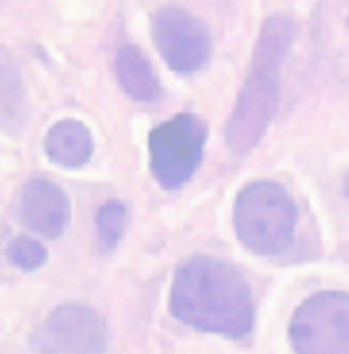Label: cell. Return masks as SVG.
I'll return each mask as SVG.
<instances>
[{"mask_svg": "<svg viewBox=\"0 0 349 354\" xmlns=\"http://www.w3.org/2000/svg\"><path fill=\"white\" fill-rule=\"evenodd\" d=\"M314 43L325 68L349 86V0H318Z\"/></svg>", "mask_w": 349, "mask_h": 354, "instance_id": "9", "label": "cell"}, {"mask_svg": "<svg viewBox=\"0 0 349 354\" xmlns=\"http://www.w3.org/2000/svg\"><path fill=\"white\" fill-rule=\"evenodd\" d=\"M70 200L66 191L50 180H32L18 195V218L43 238H59L70 225Z\"/></svg>", "mask_w": 349, "mask_h": 354, "instance_id": "8", "label": "cell"}, {"mask_svg": "<svg viewBox=\"0 0 349 354\" xmlns=\"http://www.w3.org/2000/svg\"><path fill=\"white\" fill-rule=\"evenodd\" d=\"M293 43L289 16L266 18L255 43L251 68L226 121V146L246 155L260 144L280 104V72Z\"/></svg>", "mask_w": 349, "mask_h": 354, "instance_id": "2", "label": "cell"}, {"mask_svg": "<svg viewBox=\"0 0 349 354\" xmlns=\"http://www.w3.org/2000/svg\"><path fill=\"white\" fill-rule=\"evenodd\" d=\"M114 74L128 97L152 104L161 97V83L150 61L137 45H121L114 54Z\"/></svg>", "mask_w": 349, "mask_h": 354, "instance_id": "10", "label": "cell"}, {"mask_svg": "<svg viewBox=\"0 0 349 354\" xmlns=\"http://www.w3.org/2000/svg\"><path fill=\"white\" fill-rule=\"evenodd\" d=\"M206 144V124L190 113L163 121L148 135L150 171L159 186L181 189L201 162Z\"/></svg>", "mask_w": 349, "mask_h": 354, "instance_id": "4", "label": "cell"}, {"mask_svg": "<svg viewBox=\"0 0 349 354\" xmlns=\"http://www.w3.org/2000/svg\"><path fill=\"white\" fill-rule=\"evenodd\" d=\"M170 310L190 328L242 339L253 328V301L246 281L215 258H190L174 276Z\"/></svg>", "mask_w": 349, "mask_h": 354, "instance_id": "1", "label": "cell"}, {"mask_svg": "<svg viewBox=\"0 0 349 354\" xmlns=\"http://www.w3.org/2000/svg\"><path fill=\"white\" fill-rule=\"evenodd\" d=\"M128 211L119 200H110L97 211V234L103 247L114 249L126 234Z\"/></svg>", "mask_w": 349, "mask_h": 354, "instance_id": "13", "label": "cell"}, {"mask_svg": "<svg viewBox=\"0 0 349 354\" xmlns=\"http://www.w3.org/2000/svg\"><path fill=\"white\" fill-rule=\"evenodd\" d=\"M94 151V142L86 124L77 119L57 121L45 135V153L50 162L61 169H81L86 166Z\"/></svg>", "mask_w": 349, "mask_h": 354, "instance_id": "11", "label": "cell"}, {"mask_svg": "<svg viewBox=\"0 0 349 354\" xmlns=\"http://www.w3.org/2000/svg\"><path fill=\"white\" fill-rule=\"evenodd\" d=\"M30 108L21 70L14 57L0 48V133L18 137L27 126Z\"/></svg>", "mask_w": 349, "mask_h": 354, "instance_id": "12", "label": "cell"}, {"mask_svg": "<svg viewBox=\"0 0 349 354\" xmlns=\"http://www.w3.org/2000/svg\"><path fill=\"white\" fill-rule=\"evenodd\" d=\"M235 234L260 256H280L296 234L298 211L289 193L275 182H253L235 200Z\"/></svg>", "mask_w": 349, "mask_h": 354, "instance_id": "3", "label": "cell"}, {"mask_svg": "<svg viewBox=\"0 0 349 354\" xmlns=\"http://www.w3.org/2000/svg\"><path fill=\"white\" fill-rule=\"evenodd\" d=\"M345 193L349 195V177H347V182H345Z\"/></svg>", "mask_w": 349, "mask_h": 354, "instance_id": "15", "label": "cell"}, {"mask_svg": "<svg viewBox=\"0 0 349 354\" xmlns=\"http://www.w3.org/2000/svg\"><path fill=\"white\" fill-rule=\"evenodd\" d=\"M152 41L168 68L177 74L201 70L210 57L206 25L186 9L166 5L152 16Z\"/></svg>", "mask_w": 349, "mask_h": 354, "instance_id": "7", "label": "cell"}, {"mask_svg": "<svg viewBox=\"0 0 349 354\" xmlns=\"http://www.w3.org/2000/svg\"><path fill=\"white\" fill-rule=\"evenodd\" d=\"M110 332L86 305H63L45 319L32 339V354H108Z\"/></svg>", "mask_w": 349, "mask_h": 354, "instance_id": "6", "label": "cell"}, {"mask_svg": "<svg viewBox=\"0 0 349 354\" xmlns=\"http://www.w3.org/2000/svg\"><path fill=\"white\" fill-rule=\"evenodd\" d=\"M7 258L9 263L16 265L18 269H25V272H34L45 265L48 260V249H45L39 240H34L30 236H18L7 249Z\"/></svg>", "mask_w": 349, "mask_h": 354, "instance_id": "14", "label": "cell"}, {"mask_svg": "<svg viewBox=\"0 0 349 354\" xmlns=\"http://www.w3.org/2000/svg\"><path fill=\"white\" fill-rule=\"evenodd\" d=\"M289 339L298 354H349V296H311L293 314Z\"/></svg>", "mask_w": 349, "mask_h": 354, "instance_id": "5", "label": "cell"}]
</instances>
